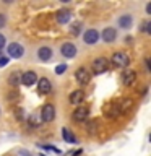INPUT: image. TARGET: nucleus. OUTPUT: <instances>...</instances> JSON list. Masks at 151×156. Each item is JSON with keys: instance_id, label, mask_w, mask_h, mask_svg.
<instances>
[{"instance_id": "nucleus-30", "label": "nucleus", "mask_w": 151, "mask_h": 156, "mask_svg": "<svg viewBox=\"0 0 151 156\" xmlns=\"http://www.w3.org/2000/svg\"><path fill=\"white\" fill-rule=\"evenodd\" d=\"M146 13H148V15H151V2H149L148 5H146Z\"/></svg>"}, {"instance_id": "nucleus-14", "label": "nucleus", "mask_w": 151, "mask_h": 156, "mask_svg": "<svg viewBox=\"0 0 151 156\" xmlns=\"http://www.w3.org/2000/svg\"><path fill=\"white\" fill-rule=\"evenodd\" d=\"M55 18H57V21L60 23V24H65V23L70 21L72 12H70V10H58L57 15H55Z\"/></svg>"}, {"instance_id": "nucleus-15", "label": "nucleus", "mask_w": 151, "mask_h": 156, "mask_svg": "<svg viewBox=\"0 0 151 156\" xmlns=\"http://www.w3.org/2000/svg\"><path fill=\"white\" fill-rule=\"evenodd\" d=\"M37 57H39V60H42V62H47V60H51L52 58V49L51 47H41L37 51Z\"/></svg>"}, {"instance_id": "nucleus-29", "label": "nucleus", "mask_w": 151, "mask_h": 156, "mask_svg": "<svg viewBox=\"0 0 151 156\" xmlns=\"http://www.w3.org/2000/svg\"><path fill=\"white\" fill-rule=\"evenodd\" d=\"M3 47H5V36H3V34H0V51H2Z\"/></svg>"}, {"instance_id": "nucleus-8", "label": "nucleus", "mask_w": 151, "mask_h": 156, "mask_svg": "<svg viewBox=\"0 0 151 156\" xmlns=\"http://www.w3.org/2000/svg\"><path fill=\"white\" fill-rule=\"evenodd\" d=\"M97 39H99V33L96 29H86L83 33V42L85 44H96Z\"/></svg>"}, {"instance_id": "nucleus-1", "label": "nucleus", "mask_w": 151, "mask_h": 156, "mask_svg": "<svg viewBox=\"0 0 151 156\" xmlns=\"http://www.w3.org/2000/svg\"><path fill=\"white\" fill-rule=\"evenodd\" d=\"M112 63H114V65H117V67H122V68H128V65H130V57H128V54H127V52H122V51L115 52L114 55H112Z\"/></svg>"}, {"instance_id": "nucleus-24", "label": "nucleus", "mask_w": 151, "mask_h": 156, "mask_svg": "<svg viewBox=\"0 0 151 156\" xmlns=\"http://www.w3.org/2000/svg\"><path fill=\"white\" fill-rule=\"evenodd\" d=\"M15 115H16V119L18 120H23L24 119V112H23V109H19V107H16V109H15Z\"/></svg>"}, {"instance_id": "nucleus-11", "label": "nucleus", "mask_w": 151, "mask_h": 156, "mask_svg": "<svg viewBox=\"0 0 151 156\" xmlns=\"http://www.w3.org/2000/svg\"><path fill=\"white\" fill-rule=\"evenodd\" d=\"M83 99H85V93H83L81 90H75V91H72L70 93V96H68V101H70V104H81Z\"/></svg>"}, {"instance_id": "nucleus-25", "label": "nucleus", "mask_w": 151, "mask_h": 156, "mask_svg": "<svg viewBox=\"0 0 151 156\" xmlns=\"http://www.w3.org/2000/svg\"><path fill=\"white\" fill-rule=\"evenodd\" d=\"M88 132H90V133H94L96 132V122H90V124H88Z\"/></svg>"}, {"instance_id": "nucleus-23", "label": "nucleus", "mask_w": 151, "mask_h": 156, "mask_svg": "<svg viewBox=\"0 0 151 156\" xmlns=\"http://www.w3.org/2000/svg\"><path fill=\"white\" fill-rule=\"evenodd\" d=\"M65 70H67V63H60V65L55 67V73H57V75H62V73H65Z\"/></svg>"}, {"instance_id": "nucleus-18", "label": "nucleus", "mask_w": 151, "mask_h": 156, "mask_svg": "<svg viewBox=\"0 0 151 156\" xmlns=\"http://www.w3.org/2000/svg\"><path fill=\"white\" fill-rule=\"evenodd\" d=\"M132 24H133V18L130 15H124V16L119 18V26L124 28V29H130Z\"/></svg>"}, {"instance_id": "nucleus-27", "label": "nucleus", "mask_w": 151, "mask_h": 156, "mask_svg": "<svg viewBox=\"0 0 151 156\" xmlns=\"http://www.w3.org/2000/svg\"><path fill=\"white\" fill-rule=\"evenodd\" d=\"M149 26H151V23H149V21H145V23H143V28H141V31L149 33Z\"/></svg>"}, {"instance_id": "nucleus-17", "label": "nucleus", "mask_w": 151, "mask_h": 156, "mask_svg": "<svg viewBox=\"0 0 151 156\" xmlns=\"http://www.w3.org/2000/svg\"><path fill=\"white\" fill-rule=\"evenodd\" d=\"M21 76H23V73L21 72H12L10 73V76H8V85L10 86H18V85H21Z\"/></svg>"}, {"instance_id": "nucleus-26", "label": "nucleus", "mask_w": 151, "mask_h": 156, "mask_svg": "<svg viewBox=\"0 0 151 156\" xmlns=\"http://www.w3.org/2000/svg\"><path fill=\"white\" fill-rule=\"evenodd\" d=\"M5 24H7V16H5L3 13H0V29H2Z\"/></svg>"}, {"instance_id": "nucleus-19", "label": "nucleus", "mask_w": 151, "mask_h": 156, "mask_svg": "<svg viewBox=\"0 0 151 156\" xmlns=\"http://www.w3.org/2000/svg\"><path fill=\"white\" fill-rule=\"evenodd\" d=\"M62 135H63V140L68 141V143H76V136L73 135L67 127H63V129H62Z\"/></svg>"}, {"instance_id": "nucleus-12", "label": "nucleus", "mask_w": 151, "mask_h": 156, "mask_svg": "<svg viewBox=\"0 0 151 156\" xmlns=\"http://www.w3.org/2000/svg\"><path fill=\"white\" fill-rule=\"evenodd\" d=\"M101 36H102V41L104 42H114L117 39V31H115V28H106Z\"/></svg>"}, {"instance_id": "nucleus-4", "label": "nucleus", "mask_w": 151, "mask_h": 156, "mask_svg": "<svg viewBox=\"0 0 151 156\" xmlns=\"http://www.w3.org/2000/svg\"><path fill=\"white\" fill-rule=\"evenodd\" d=\"M55 119V107L52 104H44L41 109V120L42 122H52Z\"/></svg>"}, {"instance_id": "nucleus-6", "label": "nucleus", "mask_w": 151, "mask_h": 156, "mask_svg": "<svg viewBox=\"0 0 151 156\" xmlns=\"http://www.w3.org/2000/svg\"><path fill=\"white\" fill-rule=\"evenodd\" d=\"M60 54L65 58H73V57L76 55V46L73 42H65L60 47Z\"/></svg>"}, {"instance_id": "nucleus-21", "label": "nucleus", "mask_w": 151, "mask_h": 156, "mask_svg": "<svg viewBox=\"0 0 151 156\" xmlns=\"http://www.w3.org/2000/svg\"><path fill=\"white\" fill-rule=\"evenodd\" d=\"M132 104H133V101H132V99H125V101H122V106H119L120 112H124V111H128L130 107H132Z\"/></svg>"}, {"instance_id": "nucleus-20", "label": "nucleus", "mask_w": 151, "mask_h": 156, "mask_svg": "<svg viewBox=\"0 0 151 156\" xmlns=\"http://www.w3.org/2000/svg\"><path fill=\"white\" fill-rule=\"evenodd\" d=\"M81 26L83 24L80 23V21H75L72 24V28H70V33L73 34V36H78V34H80V31H81Z\"/></svg>"}, {"instance_id": "nucleus-16", "label": "nucleus", "mask_w": 151, "mask_h": 156, "mask_svg": "<svg viewBox=\"0 0 151 156\" xmlns=\"http://www.w3.org/2000/svg\"><path fill=\"white\" fill-rule=\"evenodd\" d=\"M119 114H120L119 104H107L106 106V115L109 119H115V117H119Z\"/></svg>"}, {"instance_id": "nucleus-28", "label": "nucleus", "mask_w": 151, "mask_h": 156, "mask_svg": "<svg viewBox=\"0 0 151 156\" xmlns=\"http://www.w3.org/2000/svg\"><path fill=\"white\" fill-rule=\"evenodd\" d=\"M8 63V57H0V67H5Z\"/></svg>"}, {"instance_id": "nucleus-22", "label": "nucleus", "mask_w": 151, "mask_h": 156, "mask_svg": "<svg viewBox=\"0 0 151 156\" xmlns=\"http://www.w3.org/2000/svg\"><path fill=\"white\" fill-rule=\"evenodd\" d=\"M41 122H42V120L39 119V115H36V114H34V115H29V125H31V127H37Z\"/></svg>"}, {"instance_id": "nucleus-7", "label": "nucleus", "mask_w": 151, "mask_h": 156, "mask_svg": "<svg viewBox=\"0 0 151 156\" xmlns=\"http://www.w3.org/2000/svg\"><path fill=\"white\" fill-rule=\"evenodd\" d=\"M75 78H76V81L80 83V85H88L91 80V75H90V72L86 70V68H78V70L75 72Z\"/></svg>"}, {"instance_id": "nucleus-13", "label": "nucleus", "mask_w": 151, "mask_h": 156, "mask_svg": "<svg viewBox=\"0 0 151 156\" xmlns=\"http://www.w3.org/2000/svg\"><path fill=\"white\" fill-rule=\"evenodd\" d=\"M37 88H39V91H41L42 94H46V93H51V90H52V83L49 81L47 76H42V78H39Z\"/></svg>"}, {"instance_id": "nucleus-2", "label": "nucleus", "mask_w": 151, "mask_h": 156, "mask_svg": "<svg viewBox=\"0 0 151 156\" xmlns=\"http://www.w3.org/2000/svg\"><path fill=\"white\" fill-rule=\"evenodd\" d=\"M107 68H109V60H107L106 57H97V58H94V62H93V72H94L96 75L104 73Z\"/></svg>"}, {"instance_id": "nucleus-10", "label": "nucleus", "mask_w": 151, "mask_h": 156, "mask_svg": "<svg viewBox=\"0 0 151 156\" xmlns=\"http://www.w3.org/2000/svg\"><path fill=\"white\" fill-rule=\"evenodd\" d=\"M135 78H136V73L132 70V68H125V72L122 73V81H124L125 86H130L135 83Z\"/></svg>"}, {"instance_id": "nucleus-9", "label": "nucleus", "mask_w": 151, "mask_h": 156, "mask_svg": "<svg viewBox=\"0 0 151 156\" xmlns=\"http://www.w3.org/2000/svg\"><path fill=\"white\" fill-rule=\"evenodd\" d=\"M36 80H37V75H36V72H33V70L24 72L23 76H21V83L24 86H33L34 83H36Z\"/></svg>"}, {"instance_id": "nucleus-31", "label": "nucleus", "mask_w": 151, "mask_h": 156, "mask_svg": "<svg viewBox=\"0 0 151 156\" xmlns=\"http://www.w3.org/2000/svg\"><path fill=\"white\" fill-rule=\"evenodd\" d=\"M78 154H81V150H76L75 153H72V156H78Z\"/></svg>"}, {"instance_id": "nucleus-3", "label": "nucleus", "mask_w": 151, "mask_h": 156, "mask_svg": "<svg viewBox=\"0 0 151 156\" xmlns=\"http://www.w3.org/2000/svg\"><path fill=\"white\" fill-rule=\"evenodd\" d=\"M7 52H8V57H12V58H21L24 55V47L18 42H12V44H8Z\"/></svg>"}, {"instance_id": "nucleus-5", "label": "nucleus", "mask_w": 151, "mask_h": 156, "mask_svg": "<svg viewBox=\"0 0 151 156\" xmlns=\"http://www.w3.org/2000/svg\"><path fill=\"white\" fill-rule=\"evenodd\" d=\"M88 115H90V109L88 107H76L75 111H73V114H72V119L75 120V122H85L88 120Z\"/></svg>"}]
</instances>
